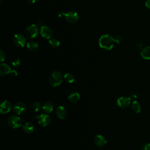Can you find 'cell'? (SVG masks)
<instances>
[{"instance_id": "32", "label": "cell", "mask_w": 150, "mask_h": 150, "mask_svg": "<svg viewBox=\"0 0 150 150\" xmlns=\"http://www.w3.org/2000/svg\"><path fill=\"white\" fill-rule=\"evenodd\" d=\"M28 2H29V3H30V4H34L36 1V0H26Z\"/></svg>"}, {"instance_id": "11", "label": "cell", "mask_w": 150, "mask_h": 150, "mask_svg": "<svg viewBox=\"0 0 150 150\" xmlns=\"http://www.w3.org/2000/svg\"><path fill=\"white\" fill-rule=\"evenodd\" d=\"M40 33L41 36L45 39H50L53 35L52 29L47 26H42L40 29Z\"/></svg>"}, {"instance_id": "3", "label": "cell", "mask_w": 150, "mask_h": 150, "mask_svg": "<svg viewBox=\"0 0 150 150\" xmlns=\"http://www.w3.org/2000/svg\"><path fill=\"white\" fill-rule=\"evenodd\" d=\"M8 125L14 129L18 128L22 125V119L17 115H13L8 117L7 121Z\"/></svg>"}, {"instance_id": "10", "label": "cell", "mask_w": 150, "mask_h": 150, "mask_svg": "<svg viewBox=\"0 0 150 150\" xmlns=\"http://www.w3.org/2000/svg\"><path fill=\"white\" fill-rule=\"evenodd\" d=\"M65 19L67 22L70 23L76 22L79 19V15L77 12L74 11H69L64 14Z\"/></svg>"}, {"instance_id": "17", "label": "cell", "mask_w": 150, "mask_h": 150, "mask_svg": "<svg viewBox=\"0 0 150 150\" xmlns=\"http://www.w3.org/2000/svg\"><path fill=\"white\" fill-rule=\"evenodd\" d=\"M141 57L145 60L150 59V46H146L142 48L140 52Z\"/></svg>"}, {"instance_id": "24", "label": "cell", "mask_w": 150, "mask_h": 150, "mask_svg": "<svg viewBox=\"0 0 150 150\" xmlns=\"http://www.w3.org/2000/svg\"><path fill=\"white\" fill-rule=\"evenodd\" d=\"M21 63L20 59L18 58H13L11 60V65L14 68H18Z\"/></svg>"}, {"instance_id": "31", "label": "cell", "mask_w": 150, "mask_h": 150, "mask_svg": "<svg viewBox=\"0 0 150 150\" xmlns=\"http://www.w3.org/2000/svg\"><path fill=\"white\" fill-rule=\"evenodd\" d=\"M145 6L148 9H150V0H146L145 2Z\"/></svg>"}, {"instance_id": "18", "label": "cell", "mask_w": 150, "mask_h": 150, "mask_svg": "<svg viewBox=\"0 0 150 150\" xmlns=\"http://www.w3.org/2000/svg\"><path fill=\"white\" fill-rule=\"evenodd\" d=\"M67 98L72 103H76L80 100V96L78 92L72 91L69 94Z\"/></svg>"}, {"instance_id": "22", "label": "cell", "mask_w": 150, "mask_h": 150, "mask_svg": "<svg viewBox=\"0 0 150 150\" xmlns=\"http://www.w3.org/2000/svg\"><path fill=\"white\" fill-rule=\"evenodd\" d=\"M49 45H50V46H52L53 48L57 47L60 45L59 40L57 39H55V38H53V39H50L49 41Z\"/></svg>"}, {"instance_id": "14", "label": "cell", "mask_w": 150, "mask_h": 150, "mask_svg": "<svg viewBox=\"0 0 150 150\" xmlns=\"http://www.w3.org/2000/svg\"><path fill=\"white\" fill-rule=\"evenodd\" d=\"M10 66L5 63H2L0 64V76L1 77H4L9 74L11 72Z\"/></svg>"}, {"instance_id": "8", "label": "cell", "mask_w": 150, "mask_h": 150, "mask_svg": "<svg viewBox=\"0 0 150 150\" xmlns=\"http://www.w3.org/2000/svg\"><path fill=\"white\" fill-rule=\"evenodd\" d=\"M131 100L129 97H121L117 100V105L120 108L125 109L129 105Z\"/></svg>"}, {"instance_id": "2", "label": "cell", "mask_w": 150, "mask_h": 150, "mask_svg": "<svg viewBox=\"0 0 150 150\" xmlns=\"http://www.w3.org/2000/svg\"><path fill=\"white\" fill-rule=\"evenodd\" d=\"M63 79V76L61 72L54 71L50 74L49 78V82L52 87H57L62 83Z\"/></svg>"}, {"instance_id": "12", "label": "cell", "mask_w": 150, "mask_h": 150, "mask_svg": "<svg viewBox=\"0 0 150 150\" xmlns=\"http://www.w3.org/2000/svg\"><path fill=\"white\" fill-rule=\"evenodd\" d=\"M94 141L95 144L100 147H103L105 146L107 142V141L105 137L101 134H98L96 135L94 138Z\"/></svg>"}, {"instance_id": "23", "label": "cell", "mask_w": 150, "mask_h": 150, "mask_svg": "<svg viewBox=\"0 0 150 150\" xmlns=\"http://www.w3.org/2000/svg\"><path fill=\"white\" fill-rule=\"evenodd\" d=\"M41 108V104L38 101L34 102L32 105V109L34 112H38Z\"/></svg>"}, {"instance_id": "9", "label": "cell", "mask_w": 150, "mask_h": 150, "mask_svg": "<svg viewBox=\"0 0 150 150\" xmlns=\"http://www.w3.org/2000/svg\"><path fill=\"white\" fill-rule=\"evenodd\" d=\"M13 110L16 114L22 115L25 112L26 110V106L23 102H18L13 105Z\"/></svg>"}, {"instance_id": "15", "label": "cell", "mask_w": 150, "mask_h": 150, "mask_svg": "<svg viewBox=\"0 0 150 150\" xmlns=\"http://www.w3.org/2000/svg\"><path fill=\"white\" fill-rule=\"evenodd\" d=\"M54 110V104L51 101L45 102L42 106V110L45 114H49Z\"/></svg>"}, {"instance_id": "21", "label": "cell", "mask_w": 150, "mask_h": 150, "mask_svg": "<svg viewBox=\"0 0 150 150\" xmlns=\"http://www.w3.org/2000/svg\"><path fill=\"white\" fill-rule=\"evenodd\" d=\"M63 79L69 83H73L75 80L74 75L70 73H66L63 76Z\"/></svg>"}, {"instance_id": "30", "label": "cell", "mask_w": 150, "mask_h": 150, "mask_svg": "<svg viewBox=\"0 0 150 150\" xmlns=\"http://www.w3.org/2000/svg\"><path fill=\"white\" fill-rule=\"evenodd\" d=\"M135 47L137 48V49H141L142 47V44L141 42H137L136 43H135Z\"/></svg>"}, {"instance_id": "26", "label": "cell", "mask_w": 150, "mask_h": 150, "mask_svg": "<svg viewBox=\"0 0 150 150\" xmlns=\"http://www.w3.org/2000/svg\"><path fill=\"white\" fill-rule=\"evenodd\" d=\"M5 59V53L2 50H0V60H1V62H4Z\"/></svg>"}, {"instance_id": "20", "label": "cell", "mask_w": 150, "mask_h": 150, "mask_svg": "<svg viewBox=\"0 0 150 150\" xmlns=\"http://www.w3.org/2000/svg\"><path fill=\"white\" fill-rule=\"evenodd\" d=\"M38 44L35 41H30L27 43L26 47L30 51H35L38 49Z\"/></svg>"}, {"instance_id": "13", "label": "cell", "mask_w": 150, "mask_h": 150, "mask_svg": "<svg viewBox=\"0 0 150 150\" xmlns=\"http://www.w3.org/2000/svg\"><path fill=\"white\" fill-rule=\"evenodd\" d=\"M55 112L57 117L61 120L64 119L67 115V110L66 108L62 105L58 106L56 108Z\"/></svg>"}, {"instance_id": "16", "label": "cell", "mask_w": 150, "mask_h": 150, "mask_svg": "<svg viewBox=\"0 0 150 150\" xmlns=\"http://www.w3.org/2000/svg\"><path fill=\"white\" fill-rule=\"evenodd\" d=\"M23 131L26 134H31L34 131V126L30 122H26L22 125Z\"/></svg>"}, {"instance_id": "5", "label": "cell", "mask_w": 150, "mask_h": 150, "mask_svg": "<svg viewBox=\"0 0 150 150\" xmlns=\"http://www.w3.org/2000/svg\"><path fill=\"white\" fill-rule=\"evenodd\" d=\"M13 42L14 44L18 47H23L26 43V39L25 36L22 33H16L13 37Z\"/></svg>"}, {"instance_id": "7", "label": "cell", "mask_w": 150, "mask_h": 150, "mask_svg": "<svg viewBox=\"0 0 150 150\" xmlns=\"http://www.w3.org/2000/svg\"><path fill=\"white\" fill-rule=\"evenodd\" d=\"M13 106L11 102L8 100H3L0 105V112L1 114H7L11 111Z\"/></svg>"}, {"instance_id": "6", "label": "cell", "mask_w": 150, "mask_h": 150, "mask_svg": "<svg viewBox=\"0 0 150 150\" xmlns=\"http://www.w3.org/2000/svg\"><path fill=\"white\" fill-rule=\"evenodd\" d=\"M38 124L43 127H46L48 126L51 121L50 117L47 114H42L36 117Z\"/></svg>"}, {"instance_id": "25", "label": "cell", "mask_w": 150, "mask_h": 150, "mask_svg": "<svg viewBox=\"0 0 150 150\" xmlns=\"http://www.w3.org/2000/svg\"><path fill=\"white\" fill-rule=\"evenodd\" d=\"M141 150H150V143H146L143 145L141 148Z\"/></svg>"}, {"instance_id": "4", "label": "cell", "mask_w": 150, "mask_h": 150, "mask_svg": "<svg viewBox=\"0 0 150 150\" xmlns=\"http://www.w3.org/2000/svg\"><path fill=\"white\" fill-rule=\"evenodd\" d=\"M38 26L36 24H31L26 27L25 30L26 36L29 39L35 38L38 34Z\"/></svg>"}, {"instance_id": "27", "label": "cell", "mask_w": 150, "mask_h": 150, "mask_svg": "<svg viewBox=\"0 0 150 150\" xmlns=\"http://www.w3.org/2000/svg\"><path fill=\"white\" fill-rule=\"evenodd\" d=\"M115 42L117 43H120L122 40V37L120 35H116L114 38Z\"/></svg>"}, {"instance_id": "1", "label": "cell", "mask_w": 150, "mask_h": 150, "mask_svg": "<svg viewBox=\"0 0 150 150\" xmlns=\"http://www.w3.org/2000/svg\"><path fill=\"white\" fill-rule=\"evenodd\" d=\"M115 43L116 42L114 38L108 34L102 35L98 40L100 46L105 50H111L113 47Z\"/></svg>"}, {"instance_id": "28", "label": "cell", "mask_w": 150, "mask_h": 150, "mask_svg": "<svg viewBox=\"0 0 150 150\" xmlns=\"http://www.w3.org/2000/svg\"><path fill=\"white\" fill-rule=\"evenodd\" d=\"M129 98L131 100H135V99L137 98V96L135 93H132L131 94H129Z\"/></svg>"}, {"instance_id": "19", "label": "cell", "mask_w": 150, "mask_h": 150, "mask_svg": "<svg viewBox=\"0 0 150 150\" xmlns=\"http://www.w3.org/2000/svg\"><path fill=\"white\" fill-rule=\"evenodd\" d=\"M131 108L135 113H139L141 110L140 103L136 100H134L131 104Z\"/></svg>"}, {"instance_id": "29", "label": "cell", "mask_w": 150, "mask_h": 150, "mask_svg": "<svg viewBox=\"0 0 150 150\" xmlns=\"http://www.w3.org/2000/svg\"><path fill=\"white\" fill-rule=\"evenodd\" d=\"M9 74H10V75H11V76H12V77H15V76H18V72H17V71H16L15 70H11Z\"/></svg>"}]
</instances>
